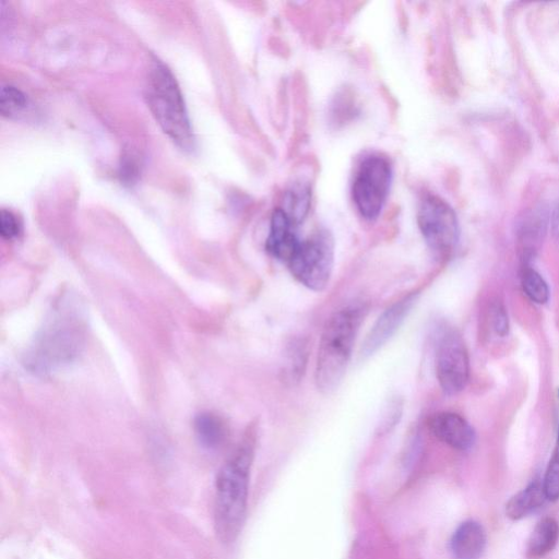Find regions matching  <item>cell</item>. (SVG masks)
Here are the masks:
<instances>
[{
	"label": "cell",
	"mask_w": 559,
	"mask_h": 559,
	"mask_svg": "<svg viewBox=\"0 0 559 559\" xmlns=\"http://www.w3.org/2000/svg\"><path fill=\"white\" fill-rule=\"evenodd\" d=\"M21 233V223L15 214L9 210L0 213V234L7 241L15 240Z\"/></svg>",
	"instance_id": "22"
},
{
	"label": "cell",
	"mask_w": 559,
	"mask_h": 559,
	"mask_svg": "<svg viewBox=\"0 0 559 559\" xmlns=\"http://www.w3.org/2000/svg\"><path fill=\"white\" fill-rule=\"evenodd\" d=\"M311 206V194L306 188H293L284 196V204L281 208L293 220L300 224Z\"/></svg>",
	"instance_id": "19"
},
{
	"label": "cell",
	"mask_w": 559,
	"mask_h": 559,
	"mask_svg": "<svg viewBox=\"0 0 559 559\" xmlns=\"http://www.w3.org/2000/svg\"><path fill=\"white\" fill-rule=\"evenodd\" d=\"M296 225L281 208L273 211L266 244L267 251L287 265L302 242L296 235Z\"/></svg>",
	"instance_id": "11"
},
{
	"label": "cell",
	"mask_w": 559,
	"mask_h": 559,
	"mask_svg": "<svg viewBox=\"0 0 559 559\" xmlns=\"http://www.w3.org/2000/svg\"><path fill=\"white\" fill-rule=\"evenodd\" d=\"M333 263L335 244L332 236L327 231H319L301 242L288 266L293 277L304 287L320 292L329 284Z\"/></svg>",
	"instance_id": "5"
},
{
	"label": "cell",
	"mask_w": 559,
	"mask_h": 559,
	"mask_svg": "<svg viewBox=\"0 0 559 559\" xmlns=\"http://www.w3.org/2000/svg\"><path fill=\"white\" fill-rule=\"evenodd\" d=\"M436 375L440 388L449 396L459 394L468 385L469 354L465 342L456 331L447 330L438 339Z\"/></svg>",
	"instance_id": "8"
},
{
	"label": "cell",
	"mask_w": 559,
	"mask_h": 559,
	"mask_svg": "<svg viewBox=\"0 0 559 559\" xmlns=\"http://www.w3.org/2000/svg\"><path fill=\"white\" fill-rule=\"evenodd\" d=\"M392 182V168L389 161L380 156L366 158L352 185V197L361 216L373 221L382 212Z\"/></svg>",
	"instance_id": "6"
},
{
	"label": "cell",
	"mask_w": 559,
	"mask_h": 559,
	"mask_svg": "<svg viewBox=\"0 0 559 559\" xmlns=\"http://www.w3.org/2000/svg\"><path fill=\"white\" fill-rule=\"evenodd\" d=\"M83 327L74 312H56L30 353L29 366L38 372H49L73 361L82 347Z\"/></svg>",
	"instance_id": "4"
},
{
	"label": "cell",
	"mask_w": 559,
	"mask_h": 559,
	"mask_svg": "<svg viewBox=\"0 0 559 559\" xmlns=\"http://www.w3.org/2000/svg\"><path fill=\"white\" fill-rule=\"evenodd\" d=\"M418 223L434 253L445 257L454 252L459 242V223L454 209L444 199L425 196L419 207Z\"/></svg>",
	"instance_id": "7"
},
{
	"label": "cell",
	"mask_w": 559,
	"mask_h": 559,
	"mask_svg": "<svg viewBox=\"0 0 559 559\" xmlns=\"http://www.w3.org/2000/svg\"><path fill=\"white\" fill-rule=\"evenodd\" d=\"M559 540L558 522L550 517L542 519L530 535L527 544V557L540 559L550 554Z\"/></svg>",
	"instance_id": "15"
},
{
	"label": "cell",
	"mask_w": 559,
	"mask_h": 559,
	"mask_svg": "<svg viewBox=\"0 0 559 559\" xmlns=\"http://www.w3.org/2000/svg\"><path fill=\"white\" fill-rule=\"evenodd\" d=\"M418 293L403 297L402 300L390 306L380 316L363 343L361 354L363 358L373 355L395 335L406 320L412 307L418 301Z\"/></svg>",
	"instance_id": "9"
},
{
	"label": "cell",
	"mask_w": 559,
	"mask_h": 559,
	"mask_svg": "<svg viewBox=\"0 0 559 559\" xmlns=\"http://www.w3.org/2000/svg\"><path fill=\"white\" fill-rule=\"evenodd\" d=\"M428 428L440 442L457 450H469L475 443L473 427L456 413L442 412L435 414L428 421Z\"/></svg>",
	"instance_id": "10"
},
{
	"label": "cell",
	"mask_w": 559,
	"mask_h": 559,
	"mask_svg": "<svg viewBox=\"0 0 559 559\" xmlns=\"http://www.w3.org/2000/svg\"><path fill=\"white\" fill-rule=\"evenodd\" d=\"M254 460V445L245 440L221 468L216 484L214 519L219 538L234 542L243 528Z\"/></svg>",
	"instance_id": "1"
},
{
	"label": "cell",
	"mask_w": 559,
	"mask_h": 559,
	"mask_svg": "<svg viewBox=\"0 0 559 559\" xmlns=\"http://www.w3.org/2000/svg\"><path fill=\"white\" fill-rule=\"evenodd\" d=\"M365 312L362 305H349L339 309L327 321L319 343L315 371L317 388L325 395L335 391L346 374Z\"/></svg>",
	"instance_id": "2"
},
{
	"label": "cell",
	"mask_w": 559,
	"mask_h": 559,
	"mask_svg": "<svg viewBox=\"0 0 559 559\" xmlns=\"http://www.w3.org/2000/svg\"><path fill=\"white\" fill-rule=\"evenodd\" d=\"M486 547V532L479 522L461 523L450 542L455 559H480Z\"/></svg>",
	"instance_id": "12"
},
{
	"label": "cell",
	"mask_w": 559,
	"mask_h": 559,
	"mask_svg": "<svg viewBox=\"0 0 559 559\" xmlns=\"http://www.w3.org/2000/svg\"><path fill=\"white\" fill-rule=\"evenodd\" d=\"M308 354V342L305 339L295 338L288 344L281 372L283 382L290 385L301 382L305 374Z\"/></svg>",
	"instance_id": "17"
},
{
	"label": "cell",
	"mask_w": 559,
	"mask_h": 559,
	"mask_svg": "<svg viewBox=\"0 0 559 559\" xmlns=\"http://www.w3.org/2000/svg\"><path fill=\"white\" fill-rule=\"evenodd\" d=\"M547 497L543 482L534 481L525 490H522L509 499L506 505V515L513 520L525 518L540 508Z\"/></svg>",
	"instance_id": "14"
},
{
	"label": "cell",
	"mask_w": 559,
	"mask_h": 559,
	"mask_svg": "<svg viewBox=\"0 0 559 559\" xmlns=\"http://www.w3.org/2000/svg\"><path fill=\"white\" fill-rule=\"evenodd\" d=\"M146 99L163 132L183 150L195 144L183 94L171 70L156 61L149 71Z\"/></svg>",
	"instance_id": "3"
},
{
	"label": "cell",
	"mask_w": 559,
	"mask_h": 559,
	"mask_svg": "<svg viewBox=\"0 0 559 559\" xmlns=\"http://www.w3.org/2000/svg\"><path fill=\"white\" fill-rule=\"evenodd\" d=\"M28 98L25 93L14 86H3L0 90V112L4 116L14 117L27 109Z\"/></svg>",
	"instance_id": "20"
},
{
	"label": "cell",
	"mask_w": 559,
	"mask_h": 559,
	"mask_svg": "<svg viewBox=\"0 0 559 559\" xmlns=\"http://www.w3.org/2000/svg\"><path fill=\"white\" fill-rule=\"evenodd\" d=\"M553 229H554V233L555 235L558 237L559 239V207L557 208V210L554 213V217H553Z\"/></svg>",
	"instance_id": "24"
},
{
	"label": "cell",
	"mask_w": 559,
	"mask_h": 559,
	"mask_svg": "<svg viewBox=\"0 0 559 559\" xmlns=\"http://www.w3.org/2000/svg\"><path fill=\"white\" fill-rule=\"evenodd\" d=\"M546 228L547 218L541 210L531 212L521 220L518 228V247L523 263L528 264L539 251Z\"/></svg>",
	"instance_id": "13"
},
{
	"label": "cell",
	"mask_w": 559,
	"mask_h": 559,
	"mask_svg": "<svg viewBox=\"0 0 559 559\" xmlns=\"http://www.w3.org/2000/svg\"><path fill=\"white\" fill-rule=\"evenodd\" d=\"M521 285L523 292L529 299L537 304H545L550 299V290L547 283L538 271L525 266L521 272Z\"/></svg>",
	"instance_id": "18"
},
{
	"label": "cell",
	"mask_w": 559,
	"mask_h": 559,
	"mask_svg": "<svg viewBox=\"0 0 559 559\" xmlns=\"http://www.w3.org/2000/svg\"><path fill=\"white\" fill-rule=\"evenodd\" d=\"M493 329L498 336L505 337L509 331V320L503 305H495L492 309Z\"/></svg>",
	"instance_id": "23"
},
{
	"label": "cell",
	"mask_w": 559,
	"mask_h": 559,
	"mask_svg": "<svg viewBox=\"0 0 559 559\" xmlns=\"http://www.w3.org/2000/svg\"><path fill=\"white\" fill-rule=\"evenodd\" d=\"M194 428L199 444L208 450L220 448L228 437L227 424L213 413L199 414L195 419Z\"/></svg>",
	"instance_id": "16"
},
{
	"label": "cell",
	"mask_w": 559,
	"mask_h": 559,
	"mask_svg": "<svg viewBox=\"0 0 559 559\" xmlns=\"http://www.w3.org/2000/svg\"><path fill=\"white\" fill-rule=\"evenodd\" d=\"M544 490L547 499L556 502L559 499V432L554 454L547 467L545 477L543 479Z\"/></svg>",
	"instance_id": "21"
}]
</instances>
